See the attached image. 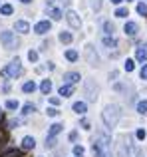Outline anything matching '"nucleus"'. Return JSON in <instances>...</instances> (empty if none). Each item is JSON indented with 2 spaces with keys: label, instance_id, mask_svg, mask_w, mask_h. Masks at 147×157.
<instances>
[{
  "label": "nucleus",
  "instance_id": "44",
  "mask_svg": "<svg viewBox=\"0 0 147 157\" xmlns=\"http://www.w3.org/2000/svg\"><path fill=\"white\" fill-rule=\"evenodd\" d=\"M0 119H2V109H0Z\"/></svg>",
  "mask_w": 147,
  "mask_h": 157
},
{
  "label": "nucleus",
  "instance_id": "40",
  "mask_svg": "<svg viewBox=\"0 0 147 157\" xmlns=\"http://www.w3.org/2000/svg\"><path fill=\"white\" fill-rule=\"evenodd\" d=\"M100 6H101V2H100V0H96V2H93V8H96V10H100Z\"/></svg>",
  "mask_w": 147,
  "mask_h": 157
},
{
  "label": "nucleus",
  "instance_id": "25",
  "mask_svg": "<svg viewBox=\"0 0 147 157\" xmlns=\"http://www.w3.org/2000/svg\"><path fill=\"white\" fill-rule=\"evenodd\" d=\"M6 107H8V109H18L20 104H18V100H8L6 101Z\"/></svg>",
  "mask_w": 147,
  "mask_h": 157
},
{
  "label": "nucleus",
  "instance_id": "1",
  "mask_svg": "<svg viewBox=\"0 0 147 157\" xmlns=\"http://www.w3.org/2000/svg\"><path fill=\"white\" fill-rule=\"evenodd\" d=\"M93 155L96 157H111V143H109L107 135L97 133L96 143H93Z\"/></svg>",
  "mask_w": 147,
  "mask_h": 157
},
{
  "label": "nucleus",
  "instance_id": "36",
  "mask_svg": "<svg viewBox=\"0 0 147 157\" xmlns=\"http://www.w3.org/2000/svg\"><path fill=\"white\" fill-rule=\"evenodd\" d=\"M20 123H22V119H12L8 125H10V127H16V125H20Z\"/></svg>",
  "mask_w": 147,
  "mask_h": 157
},
{
  "label": "nucleus",
  "instance_id": "22",
  "mask_svg": "<svg viewBox=\"0 0 147 157\" xmlns=\"http://www.w3.org/2000/svg\"><path fill=\"white\" fill-rule=\"evenodd\" d=\"M0 14H4V16L12 14V6L10 4H2V6H0Z\"/></svg>",
  "mask_w": 147,
  "mask_h": 157
},
{
  "label": "nucleus",
  "instance_id": "4",
  "mask_svg": "<svg viewBox=\"0 0 147 157\" xmlns=\"http://www.w3.org/2000/svg\"><path fill=\"white\" fill-rule=\"evenodd\" d=\"M0 42H2V46L8 48V50L18 46V40H16V36L12 34V32H2V34H0Z\"/></svg>",
  "mask_w": 147,
  "mask_h": 157
},
{
  "label": "nucleus",
  "instance_id": "28",
  "mask_svg": "<svg viewBox=\"0 0 147 157\" xmlns=\"http://www.w3.org/2000/svg\"><path fill=\"white\" fill-rule=\"evenodd\" d=\"M88 56H89V62H92V64H93V62H97V54L93 56V48L92 46H88Z\"/></svg>",
  "mask_w": 147,
  "mask_h": 157
},
{
  "label": "nucleus",
  "instance_id": "3",
  "mask_svg": "<svg viewBox=\"0 0 147 157\" xmlns=\"http://www.w3.org/2000/svg\"><path fill=\"white\" fill-rule=\"evenodd\" d=\"M20 74H22V66H20V62L16 60V62H10V64L0 72V76L2 78H16V76H20Z\"/></svg>",
  "mask_w": 147,
  "mask_h": 157
},
{
  "label": "nucleus",
  "instance_id": "24",
  "mask_svg": "<svg viewBox=\"0 0 147 157\" xmlns=\"http://www.w3.org/2000/svg\"><path fill=\"white\" fill-rule=\"evenodd\" d=\"M66 58H68L70 62H76L80 56H77V52H76V50H68V52H66Z\"/></svg>",
  "mask_w": 147,
  "mask_h": 157
},
{
  "label": "nucleus",
  "instance_id": "34",
  "mask_svg": "<svg viewBox=\"0 0 147 157\" xmlns=\"http://www.w3.org/2000/svg\"><path fill=\"white\" fill-rule=\"evenodd\" d=\"M135 135H137V139H145V137H147L145 129H137V133H135Z\"/></svg>",
  "mask_w": 147,
  "mask_h": 157
},
{
  "label": "nucleus",
  "instance_id": "9",
  "mask_svg": "<svg viewBox=\"0 0 147 157\" xmlns=\"http://www.w3.org/2000/svg\"><path fill=\"white\" fill-rule=\"evenodd\" d=\"M135 60H137V62H145V60H147V44H145V46H139V48H137Z\"/></svg>",
  "mask_w": 147,
  "mask_h": 157
},
{
  "label": "nucleus",
  "instance_id": "7",
  "mask_svg": "<svg viewBox=\"0 0 147 157\" xmlns=\"http://www.w3.org/2000/svg\"><path fill=\"white\" fill-rule=\"evenodd\" d=\"M77 80H81L77 72H68V74H64V84H70V86H74Z\"/></svg>",
  "mask_w": 147,
  "mask_h": 157
},
{
  "label": "nucleus",
  "instance_id": "23",
  "mask_svg": "<svg viewBox=\"0 0 147 157\" xmlns=\"http://www.w3.org/2000/svg\"><path fill=\"white\" fill-rule=\"evenodd\" d=\"M104 30H105V34H107V36H111L113 30H115V26H113L111 22H105V24H104Z\"/></svg>",
  "mask_w": 147,
  "mask_h": 157
},
{
  "label": "nucleus",
  "instance_id": "14",
  "mask_svg": "<svg viewBox=\"0 0 147 157\" xmlns=\"http://www.w3.org/2000/svg\"><path fill=\"white\" fill-rule=\"evenodd\" d=\"M74 94V86H70V84H64L62 88H60V96H64V98H70Z\"/></svg>",
  "mask_w": 147,
  "mask_h": 157
},
{
  "label": "nucleus",
  "instance_id": "43",
  "mask_svg": "<svg viewBox=\"0 0 147 157\" xmlns=\"http://www.w3.org/2000/svg\"><path fill=\"white\" fill-rule=\"evenodd\" d=\"M20 2H24V4H28V2H32V0H20Z\"/></svg>",
  "mask_w": 147,
  "mask_h": 157
},
{
  "label": "nucleus",
  "instance_id": "31",
  "mask_svg": "<svg viewBox=\"0 0 147 157\" xmlns=\"http://www.w3.org/2000/svg\"><path fill=\"white\" fill-rule=\"evenodd\" d=\"M137 12H139L141 16H143V14H147V4H143V2H139V4H137Z\"/></svg>",
  "mask_w": 147,
  "mask_h": 157
},
{
  "label": "nucleus",
  "instance_id": "15",
  "mask_svg": "<svg viewBox=\"0 0 147 157\" xmlns=\"http://www.w3.org/2000/svg\"><path fill=\"white\" fill-rule=\"evenodd\" d=\"M104 46H107V48H115V46H117V40L113 38V36H105V38H104Z\"/></svg>",
  "mask_w": 147,
  "mask_h": 157
},
{
  "label": "nucleus",
  "instance_id": "21",
  "mask_svg": "<svg viewBox=\"0 0 147 157\" xmlns=\"http://www.w3.org/2000/svg\"><path fill=\"white\" fill-rule=\"evenodd\" d=\"M137 113H141V115L147 113V101H137Z\"/></svg>",
  "mask_w": 147,
  "mask_h": 157
},
{
  "label": "nucleus",
  "instance_id": "26",
  "mask_svg": "<svg viewBox=\"0 0 147 157\" xmlns=\"http://www.w3.org/2000/svg\"><path fill=\"white\" fill-rule=\"evenodd\" d=\"M20 155H22V153H20L18 149H10V151H6L4 155H0V157H20Z\"/></svg>",
  "mask_w": 147,
  "mask_h": 157
},
{
  "label": "nucleus",
  "instance_id": "17",
  "mask_svg": "<svg viewBox=\"0 0 147 157\" xmlns=\"http://www.w3.org/2000/svg\"><path fill=\"white\" fill-rule=\"evenodd\" d=\"M60 42L62 44H70L72 42V34L70 32H60Z\"/></svg>",
  "mask_w": 147,
  "mask_h": 157
},
{
  "label": "nucleus",
  "instance_id": "27",
  "mask_svg": "<svg viewBox=\"0 0 147 157\" xmlns=\"http://www.w3.org/2000/svg\"><path fill=\"white\" fill-rule=\"evenodd\" d=\"M115 16H117V18H125V16H127V8H123V6L117 8V10H115Z\"/></svg>",
  "mask_w": 147,
  "mask_h": 157
},
{
  "label": "nucleus",
  "instance_id": "10",
  "mask_svg": "<svg viewBox=\"0 0 147 157\" xmlns=\"http://www.w3.org/2000/svg\"><path fill=\"white\" fill-rule=\"evenodd\" d=\"M14 28H16V32H22V34H26V32L30 30V24L24 22V20H18V22L14 24Z\"/></svg>",
  "mask_w": 147,
  "mask_h": 157
},
{
  "label": "nucleus",
  "instance_id": "35",
  "mask_svg": "<svg viewBox=\"0 0 147 157\" xmlns=\"http://www.w3.org/2000/svg\"><path fill=\"white\" fill-rule=\"evenodd\" d=\"M139 76H141V80H147V66H143V68H141Z\"/></svg>",
  "mask_w": 147,
  "mask_h": 157
},
{
  "label": "nucleus",
  "instance_id": "16",
  "mask_svg": "<svg viewBox=\"0 0 147 157\" xmlns=\"http://www.w3.org/2000/svg\"><path fill=\"white\" fill-rule=\"evenodd\" d=\"M40 90H42V94H50L52 92V82L50 80H44L42 84H40Z\"/></svg>",
  "mask_w": 147,
  "mask_h": 157
},
{
  "label": "nucleus",
  "instance_id": "13",
  "mask_svg": "<svg viewBox=\"0 0 147 157\" xmlns=\"http://www.w3.org/2000/svg\"><path fill=\"white\" fill-rule=\"evenodd\" d=\"M22 147H24V149H34V147H36V139L30 137V135H28V137H24L22 139Z\"/></svg>",
  "mask_w": 147,
  "mask_h": 157
},
{
  "label": "nucleus",
  "instance_id": "33",
  "mask_svg": "<svg viewBox=\"0 0 147 157\" xmlns=\"http://www.w3.org/2000/svg\"><path fill=\"white\" fill-rule=\"evenodd\" d=\"M58 113L60 111L56 109V107H50V109H48V115H50V117H58Z\"/></svg>",
  "mask_w": 147,
  "mask_h": 157
},
{
  "label": "nucleus",
  "instance_id": "5",
  "mask_svg": "<svg viewBox=\"0 0 147 157\" xmlns=\"http://www.w3.org/2000/svg\"><path fill=\"white\" fill-rule=\"evenodd\" d=\"M66 20H68V24H70L72 28H80V26H81L80 16H77L74 10H68V12H66Z\"/></svg>",
  "mask_w": 147,
  "mask_h": 157
},
{
  "label": "nucleus",
  "instance_id": "20",
  "mask_svg": "<svg viewBox=\"0 0 147 157\" xmlns=\"http://www.w3.org/2000/svg\"><path fill=\"white\" fill-rule=\"evenodd\" d=\"M50 16H52V20H60L62 18V10L60 8H50Z\"/></svg>",
  "mask_w": 147,
  "mask_h": 157
},
{
  "label": "nucleus",
  "instance_id": "41",
  "mask_svg": "<svg viewBox=\"0 0 147 157\" xmlns=\"http://www.w3.org/2000/svg\"><path fill=\"white\" fill-rule=\"evenodd\" d=\"M123 0H111V4H121Z\"/></svg>",
  "mask_w": 147,
  "mask_h": 157
},
{
  "label": "nucleus",
  "instance_id": "6",
  "mask_svg": "<svg viewBox=\"0 0 147 157\" xmlns=\"http://www.w3.org/2000/svg\"><path fill=\"white\" fill-rule=\"evenodd\" d=\"M50 28H52V24L48 22V20H42V22H38V24L34 26V32L42 36V34H46V32H50Z\"/></svg>",
  "mask_w": 147,
  "mask_h": 157
},
{
  "label": "nucleus",
  "instance_id": "30",
  "mask_svg": "<svg viewBox=\"0 0 147 157\" xmlns=\"http://www.w3.org/2000/svg\"><path fill=\"white\" fill-rule=\"evenodd\" d=\"M28 60H30V62H38V52L30 50V52H28Z\"/></svg>",
  "mask_w": 147,
  "mask_h": 157
},
{
  "label": "nucleus",
  "instance_id": "2",
  "mask_svg": "<svg viewBox=\"0 0 147 157\" xmlns=\"http://www.w3.org/2000/svg\"><path fill=\"white\" fill-rule=\"evenodd\" d=\"M101 117H104V123L107 127H115L121 117V111L117 105H105V109L101 111Z\"/></svg>",
  "mask_w": 147,
  "mask_h": 157
},
{
  "label": "nucleus",
  "instance_id": "39",
  "mask_svg": "<svg viewBox=\"0 0 147 157\" xmlns=\"http://www.w3.org/2000/svg\"><path fill=\"white\" fill-rule=\"evenodd\" d=\"M70 139H72V141H76V139H77V133H76V131H72V133H70Z\"/></svg>",
  "mask_w": 147,
  "mask_h": 157
},
{
  "label": "nucleus",
  "instance_id": "38",
  "mask_svg": "<svg viewBox=\"0 0 147 157\" xmlns=\"http://www.w3.org/2000/svg\"><path fill=\"white\" fill-rule=\"evenodd\" d=\"M81 127H84V129H89V121H85V119H84V121H81Z\"/></svg>",
  "mask_w": 147,
  "mask_h": 157
},
{
  "label": "nucleus",
  "instance_id": "29",
  "mask_svg": "<svg viewBox=\"0 0 147 157\" xmlns=\"http://www.w3.org/2000/svg\"><path fill=\"white\" fill-rule=\"evenodd\" d=\"M135 70V64H133V60H125V72H133Z\"/></svg>",
  "mask_w": 147,
  "mask_h": 157
},
{
  "label": "nucleus",
  "instance_id": "11",
  "mask_svg": "<svg viewBox=\"0 0 147 157\" xmlns=\"http://www.w3.org/2000/svg\"><path fill=\"white\" fill-rule=\"evenodd\" d=\"M74 111H76L77 115H84L85 111H88V105H85V101H76V104H74Z\"/></svg>",
  "mask_w": 147,
  "mask_h": 157
},
{
  "label": "nucleus",
  "instance_id": "19",
  "mask_svg": "<svg viewBox=\"0 0 147 157\" xmlns=\"http://www.w3.org/2000/svg\"><path fill=\"white\" fill-rule=\"evenodd\" d=\"M34 111H36V105L34 104H26V105L22 107V113L24 115H30V113H34Z\"/></svg>",
  "mask_w": 147,
  "mask_h": 157
},
{
  "label": "nucleus",
  "instance_id": "12",
  "mask_svg": "<svg viewBox=\"0 0 147 157\" xmlns=\"http://www.w3.org/2000/svg\"><path fill=\"white\" fill-rule=\"evenodd\" d=\"M62 127H64V125H60V123H52L50 129H48V137H56V135L62 131Z\"/></svg>",
  "mask_w": 147,
  "mask_h": 157
},
{
  "label": "nucleus",
  "instance_id": "8",
  "mask_svg": "<svg viewBox=\"0 0 147 157\" xmlns=\"http://www.w3.org/2000/svg\"><path fill=\"white\" fill-rule=\"evenodd\" d=\"M137 28H139V26H137L135 22H125L123 32H125L127 36H135V34H137Z\"/></svg>",
  "mask_w": 147,
  "mask_h": 157
},
{
  "label": "nucleus",
  "instance_id": "32",
  "mask_svg": "<svg viewBox=\"0 0 147 157\" xmlns=\"http://www.w3.org/2000/svg\"><path fill=\"white\" fill-rule=\"evenodd\" d=\"M74 155H76V157H81V155H84V147H81V145H76V147H74Z\"/></svg>",
  "mask_w": 147,
  "mask_h": 157
},
{
  "label": "nucleus",
  "instance_id": "37",
  "mask_svg": "<svg viewBox=\"0 0 147 157\" xmlns=\"http://www.w3.org/2000/svg\"><path fill=\"white\" fill-rule=\"evenodd\" d=\"M50 104H52V105H58V104H60V98H52Z\"/></svg>",
  "mask_w": 147,
  "mask_h": 157
},
{
  "label": "nucleus",
  "instance_id": "18",
  "mask_svg": "<svg viewBox=\"0 0 147 157\" xmlns=\"http://www.w3.org/2000/svg\"><path fill=\"white\" fill-rule=\"evenodd\" d=\"M22 90H24L26 94H34V90H36V84H34V82H26V84L22 86Z\"/></svg>",
  "mask_w": 147,
  "mask_h": 157
},
{
  "label": "nucleus",
  "instance_id": "42",
  "mask_svg": "<svg viewBox=\"0 0 147 157\" xmlns=\"http://www.w3.org/2000/svg\"><path fill=\"white\" fill-rule=\"evenodd\" d=\"M2 139H4V131L0 129V141H2Z\"/></svg>",
  "mask_w": 147,
  "mask_h": 157
}]
</instances>
